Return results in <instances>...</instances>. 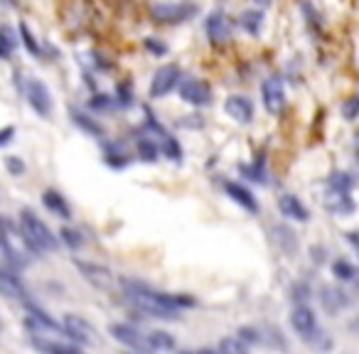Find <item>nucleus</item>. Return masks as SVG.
Masks as SVG:
<instances>
[{
	"mask_svg": "<svg viewBox=\"0 0 359 354\" xmlns=\"http://www.w3.org/2000/svg\"><path fill=\"white\" fill-rule=\"evenodd\" d=\"M291 325H293V330L300 334V339H305V342L312 344V347H318V349H330V347H333V342H330V339L325 337L323 330L318 328V318H315V313H312L307 305H296V307H293Z\"/></svg>",
	"mask_w": 359,
	"mask_h": 354,
	"instance_id": "3",
	"label": "nucleus"
},
{
	"mask_svg": "<svg viewBox=\"0 0 359 354\" xmlns=\"http://www.w3.org/2000/svg\"><path fill=\"white\" fill-rule=\"evenodd\" d=\"M25 96H27V101H30L32 109L37 111V116L47 118V116L52 114V94H49V88L45 82L30 79V82L25 84Z\"/></svg>",
	"mask_w": 359,
	"mask_h": 354,
	"instance_id": "7",
	"label": "nucleus"
},
{
	"mask_svg": "<svg viewBox=\"0 0 359 354\" xmlns=\"http://www.w3.org/2000/svg\"><path fill=\"white\" fill-rule=\"evenodd\" d=\"M146 342H148V352H170V349L177 347L175 337L162 330H155V332H148L146 334Z\"/></svg>",
	"mask_w": 359,
	"mask_h": 354,
	"instance_id": "23",
	"label": "nucleus"
},
{
	"mask_svg": "<svg viewBox=\"0 0 359 354\" xmlns=\"http://www.w3.org/2000/svg\"><path fill=\"white\" fill-rule=\"evenodd\" d=\"M328 185L335 192H349V190H352V177H349L347 172H333Z\"/></svg>",
	"mask_w": 359,
	"mask_h": 354,
	"instance_id": "31",
	"label": "nucleus"
},
{
	"mask_svg": "<svg viewBox=\"0 0 359 354\" xmlns=\"http://www.w3.org/2000/svg\"><path fill=\"white\" fill-rule=\"evenodd\" d=\"M104 157H106V165L116 167V170H121V167L128 165V153L123 151V143H109V146L104 148Z\"/></svg>",
	"mask_w": 359,
	"mask_h": 354,
	"instance_id": "24",
	"label": "nucleus"
},
{
	"mask_svg": "<svg viewBox=\"0 0 359 354\" xmlns=\"http://www.w3.org/2000/svg\"><path fill=\"white\" fill-rule=\"evenodd\" d=\"M17 222H20L22 241H25V246L32 251V254L42 256V254H49V251L57 249V236L52 234V229H49L32 209H22Z\"/></svg>",
	"mask_w": 359,
	"mask_h": 354,
	"instance_id": "2",
	"label": "nucleus"
},
{
	"mask_svg": "<svg viewBox=\"0 0 359 354\" xmlns=\"http://www.w3.org/2000/svg\"><path fill=\"white\" fill-rule=\"evenodd\" d=\"M344 293L335 291V288H325L323 295H320V300H323V305L328 307L330 313H335V310H339L342 305H347V298H342Z\"/></svg>",
	"mask_w": 359,
	"mask_h": 354,
	"instance_id": "28",
	"label": "nucleus"
},
{
	"mask_svg": "<svg viewBox=\"0 0 359 354\" xmlns=\"http://www.w3.org/2000/svg\"><path fill=\"white\" fill-rule=\"evenodd\" d=\"M236 337H239L244 344H249V347L251 344H263V334H261V330H256V328H241Z\"/></svg>",
	"mask_w": 359,
	"mask_h": 354,
	"instance_id": "34",
	"label": "nucleus"
},
{
	"mask_svg": "<svg viewBox=\"0 0 359 354\" xmlns=\"http://www.w3.org/2000/svg\"><path fill=\"white\" fill-rule=\"evenodd\" d=\"M180 99L192 106H207L212 101V88L202 79H185L180 84Z\"/></svg>",
	"mask_w": 359,
	"mask_h": 354,
	"instance_id": "11",
	"label": "nucleus"
},
{
	"mask_svg": "<svg viewBox=\"0 0 359 354\" xmlns=\"http://www.w3.org/2000/svg\"><path fill=\"white\" fill-rule=\"evenodd\" d=\"M328 209L330 212H337V214H349L354 209L352 199H349V192H330L328 199Z\"/></svg>",
	"mask_w": 359,
	"mask_h": 354,
	"instance_id": "27",
	"label": "nucleus"
},
{
	"mask_svg": "<svg viewBox=\"0 0 359 354\" xmlns=\"http://www.w3.org/2000/svg\"><path fill=\"white\" fill-rule=\"evenodd\" d=\"M146 114H148V121L141 125V128L146 130L148 136H151L153 141L158 143V148H160V153L167 157V160H172V162H180V160H183V148H180V143H177L175 138H172L170 133H167V130L162 128V125L158 123L155 118H153V116H151V111H146Z\"/></svg>",
	"mask_w": 359,
	"mask_h": 354,
	"instance_id": "4",
	"label": "nucleus"
},
{
	"mask_svg": "<svg viewBox=\"0 0 359 354\" xmlns=\"http://www.w3.org/2000/svg\"><path fill=\"white\" fill-rule=\"evenodd\" d=\"M180 354H222L219 349H185Z\"/></svg>",
	"mask_w": 359,
	"mask_h": 354,
	"instance_id": "43",
	"label": "nucleus"
},
{
	"mask_svg": "<svg viewBox=\"0 0 359 354\" xmlns=\"http://www.w3.org/2000/svg\"><path fill=\"white\" fill-rule=\"evenodd\" d=\"M177 82H180V67H175V64H165V67H160L155 74H153V82H151V88H148V94H151V99H162V96H167L172 88L177 86Z\"/></svg>",
	"mask_w": 359,
	"mask_h": 354,
	"instance_id": "8",
	"label": "nucleus"
},
{
	"mask_svg": "<svg viewBox=\"0 0 359 354\" xmlns=\"http://www.w3.org/2000/svg\"><path fill=\"white\" fill-rule=\"evenodd\" d=\"M224 190H227V194H229L239 207H244L246 212H251V214L259 212V202H256V197L246 187H241L239 183H224Z\"/></svg>",
	"mask_w": 359,
	"mask_h": 354,
	"instance_id": "18",
	"label": "nucleus"
},
{
	"mask_svg": "<svg viewBox=\"0 0 359 354\" xmlns=\"http://www.w3.org/2000/svg\"><path fill=\"white\" fill-rule=\"evenodd\" d=\"M0 293L13 302H20L22 307H27L32 302L30 293H27L25 283L10 271H0Z\"/></svg>",
	"mask_w": 359,
	"mask_h": 354,
	"instance_id": "12",
	"label": "nucleus"
},
{
	"mask_svg": "<svg viewBox=\"0 0 359 354\" xmlns=\"http://www.w3.org/2000/svg\"><path fill=\"white\" fill-rule=\"evenodd\" d=\"M30 344L42 354H84L74 344H62L57 339H47V337H30Z\"/></svg>",
	"mask_w": 359,
	"mask_h": 354,
	"instance_id": "17",
	"label": "nucleus"
},
{
	"mask_svg": "<svg viewBox=\"0 0 359 354\" xmlns=\"http://www.w3.org/2000/svg\"><path fill=\"white\" fill-rule=\"evenodd\" d=\"M20 35H22V45H25V49L32 54V57H40L42 54V49H40V45H37V40L32 37V32L27 30V25L25 22H20Z\"/></svg>",
	"mask_w": 359,
	"mask_h": 354,
	"instance_id": "33",
	"label": "nucleus"
},
{
	"mask_svg": "<svg viewBox=\"0 0 359 354\" xmlns=\"http://www.w3.org/2000/svg\"><path fill=\"white\" fill-rule=\"evenodd\" d=\"M136 153H138V157H141V160H146V162H155L158 155H160V148H158V143L153 141V138L148 136L143 128H138Z\"/></svg>",
	"mask_w": 359,
	"mask_h": 354,
	"instance_id": "21",
	"label": "nucleus"
},
{
	"mask_svg": "<svg viewBox=\"0 0 359 354\" xmlns=\"http://www.w3.org/2000/svg\"><path fill=\"white\" fill-rule=\"evenodd\" d=\"M219 352L222 354H249V344H244L239 337H227L219 342Z\"/></svg>",
	"mask_w": 359,
	"mask_h": 354,
	"instance_id": "30",
	"label": "nucleus"
},
{
	"mask_svg": "<svg viewBox=\"0 0 359 354\" xmlns=\"http://www.w3.org/2000/svg\"><path fill=\"white\" fill-rule=\"evenodd\" d=\"M106 3H109V6H114V8H121L125 3V0H106Z\"/></svg>",
	"mask_w": 359,
	"mask_h": 354,
	"instance_id": "45",
	"label": "nucleus"
},
{
	"mask_svg": "<svg viewBox=\"0 0 359 354\" xmlns=\"http://www.w3.org/2000/svg\"><path fill=\"white\" fill-rule=\"evenodd\" d=\"M72 114V121L79 125V128L84 130V133H89V136H94V138H99V141H104L106 138V130H104V125L99 123L96 118H91V116H86V114H82V111H69Z\"/></svg>",
	"mask_w": 359,
	"mask_h": 354,
	"instance_id": "22",
	"label": "nucleus"
},
{
	"mask_svg": "<svg viewBox=\"0 0 359 354\" xmlns=\"http://www.w3.org/2000/svg\"><path fill=\"white\" fill-rule=\"evenodd\" d=\"M307 295H310V288H307L305 283H298V286L293 288V298H296L298 305H305Z\"/></svg>",
	"mask_w": 359,
	"mask_h": 354,
	"instance_id": "38",
	"label": "nucleus"
},
{
	"mask_svg": "<svg viewBox=\"0 0 359 354\" xmlns=\"http://www.w3.org/2000/svg\"><path fill=\"white\" fill-rule=\"evenodd\" d=\"M15 138V128L13 125H6V128H0V148L8 146V143Z\"/></svg>",
	"mask_w": 359,
	"mask_h": 354,
	"instance_id": "41",
	"label": "nucleus"
},
{
	"mask_svg": "<svg viewBox=\"0 0 359 354\" xmlns=\"http://www.w3.org/2000/svg\"><path fill=\"white\" fill-rule=\"evenodd\" d=\"M59 236H62V241H64V244H67L72 251H77V249H82V246H84V236H82V231L72 229V226H64V229L59 231Z\"/></svg>",
	"mask_w": 359,
	"mask_h": 354,
	"instance_id": "32",
	"label": "nucleus"
},
{
	"mask_svg": "<svg viewBox=\"0 0 359 354\" xmlns=\"http://www.w3.org/2000/svg\"><path fill=\"white\" fill-rule=\"evenodd\" d=\"M42 204L59 219H72V209H69L67 199L57 192V190H47V192L42 194Z\"/></svg>",
	"mask_w": 359,
	"mask_h": 354,
	"instance_id": "20",
	"label": "nucleus"
},
{
	"mask_svg": "<svg viewBox=\"0 0 359 354\" xmlns=\"http://www.w3.org/2000/svg\"><path fill=\"white\" fill-rule=\"evenodd\" d=\"M261 25H263V13H259V10L241 13V27H244L246 32H251V35H259Z\"/></svg>",
	"mask_w": 359,
	"mask_h": 354,
	"instance_id": "29",
	"label": "nucleus"
},
{
	"mask_svg": "<svg viewBox=\"0 0 359 354\" xmlns=\"http://www.w3.org/2000/svg\"><path fill=\"white\" fill-rule=\"evenodd\" d=\"M74 266H77L79 271H82V276L86 278L91 286L99 288V291H116V288H119V278H116L109 268H104V266L86 263V261H74Z\"/></svg>",
	"mask_w": 359,
	"mask_h": 354,
	"instance_id": "6",
	"label": "nucleus"
},
{
	"mask_svg": "<svg viewBox=\"0 0 359 354\" xmlns=\"http://www.w3.org/2000/svg\"><path fill=\"white\" fill-rule=\"evenodd\" d=\"M342 114L347 116L349 121L357 118V116H359V96H357V99L349 101V104H344V106H342Z\"/></svg>",
	"mask_w": 359,
	"mask_h": 354,
	"instance_id": "40",
	"label": "nucleus"
},
{
	"mask_svg": "<svg viewBox=\"0 0 359 354\" xmlns=\"http://www.w3.org/2000/svg\"><path fill=\"white\" fill-rule=\"evenodd\" d=\"M143 45H146L148 52L155 54V57H162V54H167V45L162 40H158V37H146V40H143Z\"/></svg>",
	"mask_w": 359,
	"mask_h": 354,
	"instance_id": "36",
	"label": "nucleus"
},
{
	"mask_svg": "<svg viewBox=\"0 0 359 354\" xmlns=\"http://www.w3.org/2000/svg\"><path fill=\"white\" fill-rule=\"evenodd\" d=\"M333 273H335V278H337V281L359 286V268H354V266L347 263V261H335Z\"/></svg>",
	"mask_w": 359,
	"mask_h": 354,
	"instance_id": "25",
	"label": "nucleus"
},
{
	"mask_svg": "<svg viewBox=\"0 0 359 354\" xmlns=\"http://www.w3.org/2000/svg\"><path fill=\"white\" fill-rule=\"evenodd\" d=\"M125 354H136V352H125ZM138 354H146V352H138Z\"/></svg>",
	"mask_w": 359,
	"mask_h": 354,
	"instance_id": "47",
	"label": "nucleus"
},
{
	"mask_svg": "<svg viewBox=\"0 0 359 354\" xmlns=\"http://www.w3.org/2000/svg\"><path fill=\"white\" fill-rule=\"evenodd\" d=\"M62 328H64V332H67V339H72V342H77V344H94L96 342L94 328H91L84 318H79V315H64Z\"/></svg>",
	"mask_w": 359,
	"mask_h": 354,
	"instance_id": "10",
	"label": "nucleus"
},
{
	"mask_svg": "<svg viewBox=\"0 0 359 354\" xmlns=\"http://www.w3.org/2000/svg\"><path fill=\"white\" fill-rule=\"evenodd\" d=\"M114 106H119V101L106 94H94V99L89 101V109H94V111H109L114 109Z\"/></svg>",
	"mask_w": 359,
	"mask_h": 354,
	"instance_id": "35",
	"label": "nucleus"
},
{
	"mask_svg": "<svg viewBox=\"0 0 359 354\" xmlns=\"http://www.w3.org/2000/svg\"><path fill=\"white\" fill-rule=\"evenodd\" d=\"M6 170L10 172V175H22V172H25V162L20 160V157L17 155H8L6 157Z\"/></svg>",
	"mask_w": 359,
	"mask_h": 354,
	"instance_id": "37",
	"label": "nucleus"
},
{
	"mask_svg": "<svg viewBox=\"0 0 359 354\" xmlns=\"http://www.w3.org/2000/svg\"><path fill=\"white\" fill-rule=\"evenodd\" d=\"M89 15H91V6L84 0H69L62 8V20L69 32H84L86 30Z\"/></svg>",
	"mask_w": 359,
	"mask_h": 354,
	"instance_id": "9",
	"label": "nucleus"
},
{
	"mask_svg": "<svg viewBox=\"0 0 359 354\" xmlns=\"http://www.w3.org/2000/svg\"><path fill=\"white\" fill-rule=\"evenodd\" d=\"M256 3H259V6H268V3H271V0H256Z\"/></svg>",
	"mask_w": 359,
	"mask_h": 354,
	"instance_id": "46",
	"label": "nucleus"
},
{
	"mask_svg": "<svg viewBox=\"0 0 359 354\" xmlns=\"http://www.w3.org/2000/svg\"><path fill=\"white\" fill-rule=\"evenodd\" d=\"M347 241H349V246H352V249L359 254V231H349V234H347Z\"/></svg>",
	"mask_w": 359,
	"mask_h": 354,
	"instance_id": "42",
	"label": "nucleus"
},
{
	"mask_svg": "<svg viewBox=\"0 0 359 354\" xmlns=\"http://www.w3.org/2000/svg\"><path fill=\"white\" fill-rule=\"evenodd\" d=\"M0 330H3V323H0Z\"/></svg>",
	"mask_w": 359,
	"mask_h": 354,
	"instance_id": "48",
	"label": "nucleus"
},
{
	"mask_svg": "<svg viewBox=\"0 0 359 354\" xmlns=\"http://www.w3.org/2000/svg\"><path fill=\"white\" fill-rule=\"evenodd\" d=\"M207 37L212 45H227L231 40V20L224 13H212L207 17Z\"/></svg>",
	"mask_w": 359,
	"mask_h": 354,
	"instance_id": "15",
	"label": "nucleus"
},
{
	"mask_svg": "<svg viewBox=\"0 0 359 354\" xmlns=\"http://www.w3.org/2000/svg\"><path fill=\"white\" fill-rule=\"evenodd\" d=\"M15 47H17L15 32H13V27L3 25L0 27V59H10Z\"/></svg>",
	"mask_w": 359,
	"mask_h": 354,
	"instance_id": "26",
	"label": "nucleus"
},
{
	"mask_svg": "<svg viewBox=\"0 0 359 354\" xmlns=\"http://www.w3.org/2000/svg\"><path fill=\"white\" fill-rule=\"evenodd\" d=\"M109 332L114 339H119L121 344L125 347L136 349V352H148V342H146V334L138 332L133 325H125V323H114L109 325Z\"/></svg>",
	"mask_w": 359,
	"mask_h": 354,
	"instance_id": "14",
	"label": "nucleus"
},
{
	"mask_svg": "<svg viewBox=\"0 0 359 354\" xmlns=\"http://www.w3.org/2000/svg\"><path fill=\"white\" fill-rule=\"evenodd\" d=\"M224 111L229 118H234L236 123H249L254 118V104H251L246 96H229L227 104H224Z\"/></svg>",
	"mask_w": 359,
	"mask_h": 354,
	"instance_id": "16",
	"label": "nucleus"
},
{
	"mask_svg": "<svg viewBox=\"0 0 359 354\" xmlns=\"http://www.w3.org/2000/svg\"><path fill=\"white\" fill-rule=\"evenodd\" d=\"M278 209H281L283 217L293 219V222H307V217H310L296 194H283V197L278 199Z\"/></svg>",
	"mask_w": 359,
	"mask_h": 354,
	"instance_id": "19",
	"label": "nucleus"
},
{
	"mask_svg": "<svg viewBox=\"0 0 359 354\" xmlns=\"http://www.w3.org/2000/svg\"><path fill=\"white\" fill-rule=\"evenodd\" d=\"M119 288L123 291V298L130 310L141 313L143 318L177 320L183 310L197 305V300L192 295H185V293H180V295L162 293L143 281H133V278H119Z\"/></svg>",
	"mask_w": 359,
	"mask_h": 354,
	"instance_id": "1",
	"label": "nucleus"
},
{
	"mask_svg": "<svg viewBox=\"0 0 359 354\" xmlns=\"http://www.w3.org/2000/svg\"><path fill=\"white\" fill-rule=\"evenodd\" d=\"M116 101H119L121 106H130V104H133V96H130L128 84H121V86H119V94H116Z\"/></svg>",
	"mask_w": 359,
	"mask_h": 354,
	"instance_id": "39",
	"label": "nucleus"
},
{
	"mask_svg": "<svg viewBox=\"0 0 359 354\" xmlns=\"http://www.w3.org/2000/svg\"><path fill=\"white\" fill-rule=\"evenodd\" d=\"M197 3H190V0H180V3H155L151 8V15L155 17L158 22H165V25H172V22H188L192 15H197Z\"/></svg>",
	"mask_w": 359,
	"mask_h": 354,
	"instance_id": "5",
	"label": "nucleus"
},
{
	"mask_svg": "<svg viewBox=\"0 0 359 354\" xmlns=\"http://www.w3.org/2000/svg\"><path fill=\"white\" fill-rule=\"evenodd\" d=\"M0 6H3V8H17V0H0Z\"/></svg>",
	"mask_w": 359,
	"mask_h": 354,
	"instance_id": "44",
	"label": "nucleus"
},
{
	"mask_svg": "<svg viewBox=\"0 0 359 354\" xmlns=\"http://www.w3.org/2000/svg\"><path fill=\"white\" fill-rule=\"evenodd\" d=\"M261 96H263V106L268 114H281L283 106H286V88H283V82L278 77L266 79L263 86H261Z\"/></svg>",
	"mask_w": 359,
	"mask_h": 354,
	"instance_id": "13",
	"label": "nucleus"
}]
</instances>
